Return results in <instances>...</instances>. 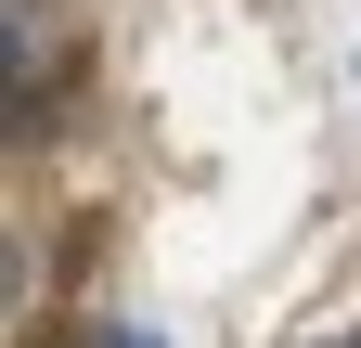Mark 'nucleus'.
I'll return each mask as SVG.
<instances>
[]
</instances>
